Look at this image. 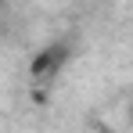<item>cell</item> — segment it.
I'll list each match as a JSON object with an SVG mask.
<instances>
[{
  "mask_svg": "<svg viewBox=\"0 0 133 133\" xmlns=\"http://www.w3.org/2000/svg\"><path fill=\"white\" fill-rule=\"evenodd\" d=\"M65 58H68V50L61 43L58 47H47V50H40L36 58H32V65H29V76H32V83L43 90L50 87L54 79H58V72H61V65H65Z\"/></svg>",
  "mask_w": 133,
  "mask_h": 133,
  "instance_id": "6da1fadb",
  "label": "cell"
}]
</instances>
